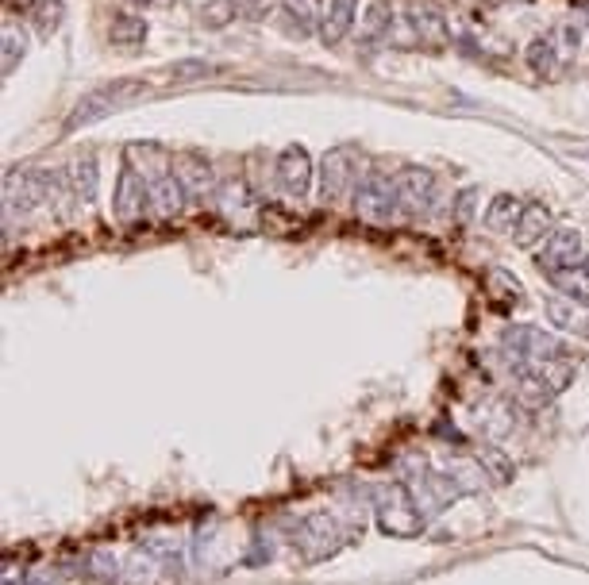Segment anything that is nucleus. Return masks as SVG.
<instances>
[{"instance_id": "obj_10", "label": "nucleus", "mask_w": 589, "mask_h": 585, "mask_svg": "<svg viewBox=\"0 0 589 585\" xmlns=\"http://www.w3.org/2000/svg\"><path fill=\"white\" fill-rule=\"evenodd\" d=\"M320 16L324 8L317 0H281V31L290 39L320 35Z\"/></svg>"}, {"instance_id": "obj_17", "label": "nucleus", "mask_w": 589, "mask_h": 585, "mask_svg": "<svg viewBox=\"0 0 589 585\" xmlns=\"http://www.w3.org/2000/svg\"><path fill=\"white\" fill-rule=\"evenodd\" d=\"M524 58H528V66H531V74H536V77H551V74L558 70V50H555V39H547V35L531 39Z\"/></svg>"}, {"instance_id": "obj_4", "label": "nucleus", "mask_w": 589, "mask_h": 585, "mask_svg": "<svg viewBox=\"0 0 589 585\" xmlns=\"http://www.w3.org/2000/svg\"><path fill=\"white\" fill-rule=\"evenodd\" d=\"M273 178H278V189L290 200H305L308 189H312V178H317V166H312V155L305 151L300 143H290L285 151L273 162Z\"/></svg>"}, {"instance_id": "obj_31", "label": "nucleus", "mask_w": 589, "mask_h": 585, "mask_svg": "<svg viewBox=\"0 0 589 585\" xmlns=\"http://www.w3.org/2000/svg\"><path fill=\"white\" fill-rule=\"evenodd\" d=\"M585 335H589V324H585Z\"/></svg>"}, {"instance_id": "obj_18", "label": "nucleus", "mask_w": 589, "mask_h": 585, "mask_svg": "<svg viewBox=\"0 0 589 585\" xmlns=\"http://www.w3.org/2000/svg\"><path fill=\"white\" fill-rule=\"evenodd\" d=\"M108 35H112L116 47H139L147 39V20L131 16V12H120V16L112 20V27H108Z\"/></svg>"}, {"instance_id": "obj_30", "label": "nucleus", "mask_w": 589, "mask_h": 585, "mask_svg": "<svg viewBox=\"0 0 589 585\" xmlns=\"http://www.w3.org/2000/svg\"><path fill=\"white\" fill-rule=\"evenodd\" d=\"M582 266H585V270H589V247H585V254H582Z\"/></svg>"}, {"instance_id": "obj_21", "label": "nucleus", "mask_w": 589, "mask_h": 585, "mask_svg": "<svg viewBox=\"0 0 589 585\" xmlns=\"http://www.w3.org/2000/svg\"><path fill=\"white\" fill-rule=\"evenodd\" d=\"M413 27L424 35V43H443V39H447V20H443L432 4H428V8L416 4V12H413Z\"/></svg>"}, {"instance_id": "obj_3", "label": "nucleus", "mask_w": 589, "mask_h": 585, "mask_svg": "<svg viewBox=\"0 0 589 585\" xmlns=\"http://www.w3.org/2000/svg\"><path fill=\"white\" fill-rule=\"evenodd\" d=\"M401 212V193H397V178L389 170H366L359 182V216L378 224H389Z\"/></svg>"}, {"instance_id": "obj_15", "label": "nucleus", "mask_w": 589, "mask_h": 585, "mask_svg": "<svg viewBox=\"0 0 589 585\" xmlns=\"http://www.w3.org/2000/svg\"><path fill=\"white\" fill-rule=\"evenodd\" d=\"M185 185L177 182V173H166V178H158V182H150V204H155V212L158 216H177L182 212V204H185Z\"/></svg>"}, {"instance_id": "obj_27", "label": "nucleus", "mask_w": 589, "mask_h": 585, "mask_svg": "<svg viewBox=\"0 0 589 585\" xmlns=\"http://www.w3.org/2000/svg\"><path fill=\"white\" fill-rule=\"evenodd\" d=\"M477 212V189H462V193L455 197V208H451V216H455V224H470V216Z\"/></svg>"}, {"instance_id": "obj_2", "label": "nucleus", "mask_w": 589, "mask_h": 585, "mask_svg": "<svg viewBox=\"0 0 589 585\" xmlns=\"http://www.w3.org/2000/svg\"><path fill=\"white\" fill-rule=\"evenodd\" d=\"M362 155H359V146L354 143H339L332 146V151L324 155L320 162V200L327 204H335V200H344L351 197V189L362 182Z\"/></svg>"}, {"instance_id": "obj_23", "label": "nucleus", "mask_w": 589, "mask_h": 585, "mask_svg": "<svg viewBox=\"0 0 589 585\" xmlns=\"http://www.w3.org/2000/svg\"><path fill=\"white\" fill-rule=\"evenodd\" d=\"M236 16H239V4H236V0H209V4L201 8V23L212 27V31H216V27H228Z\"/></svg>"}, {"instance_id": "obj_7", "label": "nucleus", "mask_w": 589, "mask_h": 585, "mask_svg": "<svg viewBox=\"0 0 589 585\" xmlns=\"http://www.w3.org/2000/svg\"><path fill=\"white\" fill-rule=\"evenodd\" d=\"M504 347L516 350L520 362H555V359L570 355L563 339L547 335L540 328H509V332H504Z\"/></svg>"}, {"instance_id": "obj_28", "label": "nucleus", "mask_w": 589, "mask_h": 585, "mask_svg": "<svg viewBox=\"0 0 589 585\" xmlns=\"http://www.w3.org/2000/svg\"><path fill=\"white\" fill-rule=\"evenodd\" d=\"M239 4V16H246V20H266L273 8L281 4V0H236Z\"/></svg>"}, {"instance_id": "obj_26", "label": "nucleus", "mask_w": 589, "mask_h": 585, "mask_svg": "<svg viewBox=\"0 0 589 585\" xmlns=\"http://www.w3.org/2000/svg\"><path fill=\"white\" fill-rule=\"evenodd\" d=\"M170 74H174V81H201V77L216 74V66L212 62H201V58H185V62H177Z\"/></svg>"}, {"instance_id": "obj_9", "label": "nucleus", "mask_w": 589, "mask_h": 585, "mask_svg": "<svg viewBox=\"0 0 589 585\" xmlns=\"http://www.w3.org/2000/svg\"><path fill=\"white\" fill-rule=\"evenodd\" d=\"M174 173L177 182L185 185L189 197H209L212 185H216V173H212V162L204 155H193V151H182L174 158Z\"/></svg>"}, {"instance_id": "obj_13", "label": "nucleus", "mask_w": 589, "mask_h": 585, "mask_svg": "<svg viewBox=\"0 0 589 585\" xmlns=\"http://www.w3.org/2000/svg\"><path fill=\"white\" fill-rule=\"evenodd\" d=\"M128 162L143 173L147 185L158 182V178H166V173H174V158H170L166 146H158V143H131L128 146Z\"/></svg>"}, {"instance_id": "obj_5", "label": "nucleus", "mask_w": 589, "mask_h": 585, "mask_svg": "<svg viewBox=\"0 0 589 585\" xmlns=\"http://www.w3.org/2000/svg\"><path fill=\"white\" fill-rule=\"evenodd\" d=\"M150 204V185L131 162H123V170L116 173V189H112V216L120 224H135Z\"/></svg>"}, {"instance_id": "obj_20", "label": "nucleus", "mask_w": 589, "mask_h": 585, "mask_svg": "<svg viewBox=\"0 0 589 585\" xmlns=\"http://www.w3.org/2000/svg\"><path fill=\"white\" fill-rule=\"evenodd\" d=\"M547 316L567 332H585V324H589V312L574 308L570 301H563V297H551V301H547Z\"/></svg>"}, {"instance_id": "obj_25", "label": "nucleus", "mask_w": 589, "mask_h": 585, "mask_svg": "<svg viewBox=\"0 0 589 585\" xmlns=\"http://www.w3.org/2000/svg\"><path fill=\"white\" fill-rule=\"evenodd\" d=\"M555 285L563 293H570L574 301H589V270L585 266H574V270H567V274H558Z\"/></svg>"}, {"instance_id": "obj_16", "label": "nucleus", "mask_w": 589, "mask_h": 585, "mask_svg": "<svg viewBox=\"0 0 589 585\" xmlns=\"http://www.w3.org/2000/svg\"><path fill=\"white\" fill-rule=\"evenodd\" d=\"M520 212H524V204H520L513 193H501L486 204V227L489 231H516V220Z\"/></svg>"}, {"instance_id": "obj_12", "label": "nucleus", "mask_w": 589, "mask_h": 585, "mask_svg": "<svg viewBox=\"0 0 589 585\" xmlns=\"http://www.w3.org/2000/svg\"><path fill=\"white\" fill-rule=\"evenodd\" d=\"M513 235H516V247H528V251L536 247V243H543L547 235H551V208L540 204V200H528Z\"/></svg>"}, {"instance_id": "obj_22", "label": "nucleus", "mask_w": 589, "mask_h": 585, "mask_svg": "<svg viewBox=\"0 0 589 585\" xmlns=\"http://www.w3.org/2000/svg\"><path fill=\"white\" fill-rule=\"evenodd\" d=\"M23 54H27V35H23V27L4 23V77L16 74V66H20Z\"/></svg>"}, {"instance_id": "obj_6", "label": "nucleus", "mask_w": 589, "mask_h": 585, "mask_svg": "<svg viewBox=\"0 0 589 585\" xmlns=\"http://www.w3.org/2000/svg\"><path fill=\"white\" fill-rule=\"evenodd\" d=\"M582 254H585V239H582V231L578 227H558L547 235L543 243V251H540V270L543 274H567V270L574 266H582Z\"/></svg>"}, {"instance_id": "obj_8", "label": "nucleus", "mask_w": 589, "mask_h": 585, "mask_svg": "<svg viewBox=\"0 0 589 585\" xmlns=\"http://www.w3.org/2000/svg\"><path fill=\"white\" fill-rule=\"evenodd\" d=\"M397 193H401V212L405 216H424L432 208V197H435V173L432 170H401L397 173Z\"/></svg>"}, {"instance_id": "obj_11", "label": "nucleus", "mask_w": 589, "mask_h": 585, "mask_svg": "<svg viewBox=\"0 0 589 585\" xmlns=\"http://www.w3.org/2000/svg\"><path fill=\"white\" fill-rule=\"evenodd\" d=\"M354 8H359V0H327L324 4V16H320V43L324 47H339L351 35Z\"/></svg>"}, {"instance_id": "obj_29", "label": "nucleus", "mask_w": 589, "mask_h": 585, "mask_svg": "<svg viewBox=\"0 0 589 585\" xmlns=\"http://www.w3.org/2000/svg\"><path fill=\"white\" fill-rule=\"evenodd\" d=\"M128 4H135V8H147V4H158V0H128Z\"/></svg>"}, {"instance_id": "obj_24", "label": "nucleus", "mask_w": 589, "mask_h": 585, "mask_svg": "<svg viewBox=\"0 0 589 585\" xmlns=\"http://www.w3.org/2000/svg\"><path fill=\"white\" fill-rule=\"evenodd\" d=\"M389 27H393V8L386 4V0H374V4L366 8V16H362V35L374 39L381 31H389Z\"/></svg>"}, {"instance_id": "obj_14", "label": "nucleus", "mask_w": 589, "mask_h": 585, "mask_svg": "<svg viewBox=\"0 0 589 585\" xmlns=\"http://www.w3.org/2000/svg\"><path fill=\"white\" fill-rule=\"evenodd\" d=\"M70 173V185H74V200L81 204H93L97 200V182H101V170H97V155H81L74 162V170H66Z\"/></svg>"}, {"instance_id": "obj_1", "label": "nucleus", "mask_w": 589, "mask_h": 585, "mask_svg": "<svg viewBox=\"0 0 589 585\" xmlns=\"http://www.w3.org/2000/svg\"><path fill=\"white\" fill-rule=\"evenodd\" d=\"M147 93H150L147 81H112V85H104V89H93L74 104L70 120H66V131H81V128L97 124V120L120 112V108H128L131 101L147 97Z\"/></svg>"}, {"instance_id": "obj_19", "label": "nucleus", "mask_w": 589, "mask_h": 585, "mask_svg": "<svg viewBox=\"0 0 589 585\" xmlns=\"http://www.w3.org/2000/svg\"><path fill=\"white\" fill-rule=\"evenodd\" d=\"M62 20H66V4H62V0H39V4H31V27L43 39H50L54 31H58Z\"/></svg>"}]
</instances>
